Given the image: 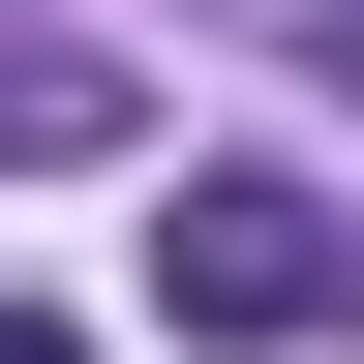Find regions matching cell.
Returning <instances> with one entry per match:
<instances>
[{
    "instance_id": "1",
    "label": "cell",
    "mask_w": 364,
    "mask_h": 364,
    "mask_svg": "<svg viewBox=\"0 0 364 364\" xmlns=\"http://www.w3.org/2000/svg\"><path fill=\"white\" fill-rule=\"evenodd\" d=\"M152 304L182 334H334V213H304V182H182L152 213Z\"/></svg>"
},
{
    "instance_id": "2",
    "label": "cell",
    "mask_w": 364,
    "mask_h": 364,
    "mask_svg": "<svg viewBox=\"0 0 364 364\" xmlns=\"http://www.w3.org/2000/svg\"><path fill=\"white\" fill-rule=\"evenodd\" d=\"M91 122H122L91 61H0V152H91Z\"/></svg>"
},
{
    "instance_id": "3",
    "label": "cell",
    "mask_w": 364,
    "mask_h": 364,
    "mask_svg": "<svg viewBox=\"0 0 364 364\" xmlns=\"http://www.w3.org/2000/svg\"><path fill=\"white\" fill-rule=\"evenodd\" d=\"M0 364H91V334H61V304H0Z\"/></svg>"
},
{
    "instance_id": "4",
    "label": "cell",
    "mask_w": 364,
    "mask_h": 364,
    "mask_svg": "<svg viewBox=\"0 0 364 364\" xmlns=\"http://www.w3.org/2000/svg\"><path fill=\"white\" fill-rule=\"evenodd\" d=\"M334 91H364V0H334Z\"/></svg>"
}]
</instances>
